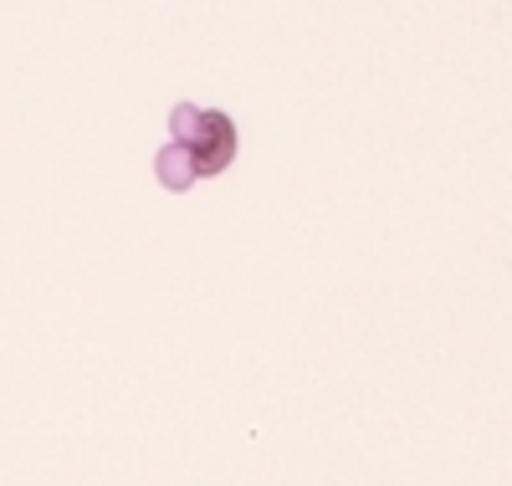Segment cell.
Wrapping results in <instances>:
<instances>
[{"label":"cell","mask_w":512,"mask_h":486,"mask_svg":"<svg viewBox=\"0 0 512 486\" xmlns=\"http://www.w3.org/2000/svg\"><path fill=\"white\" fill-rule=\"evenodd\" d=\"M236 149H241V134L231 113L221 108H195V103H175L169 108V139L164 149L154 154V180L169 190V195H185L195 190L200 180H216L236 164Z\"/></svg>","instance_id":"cell-1"}]
</instances>
